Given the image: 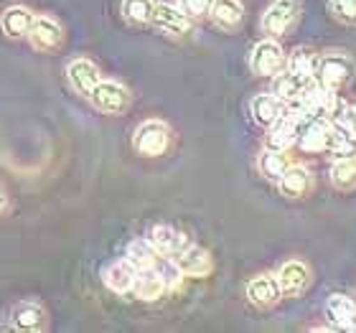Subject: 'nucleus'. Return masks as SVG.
I'll list each match as a JSON object with an SVG mask.
<instances>
[{
	"label": "nucleus",
	"instance_id": "1",
	"mask_svg": "<svg viewBox=\"0 0 356 333\" xmlns=\"http://www.w3.org/2000/svg\"><path fill=\"white\" fill-rule=\"evenodd\" d=\"M356 74V61L349 51L341 49H331L318 56V67H316V79L331 92H341Z\"/></svg>",
	"mask_w": 356,
	"mask_h": 333
},
{
	"label": "nucleus",
	"instance_id": "2",
	"mask_svg": "<svg viewBox=\"0 0 356 333\" xmlns=\"http://www.w3.org/2000/svg\"><path fill=\"white\" fill-rule=\"evenodd\" d=\"M173 140L171 125L163 120H145L135 127L133 133V148L143 158H161L168 153Z\"/></svg>",
	"mask_w": 356,
	"mask_h": 333
},
{
	"label": "nucleus",
	"instance_id": "3",
	"mask_svg": "<svg viewBox=\"0 0 356 333\" xmlns=\"http://www.w3.org/2000/svg\"><path fill=\"white\" fill-rule=\"evenodd\" d=\"M87 99L92 102L95 110L104 112V115H125L133 104L130 89L125 84L115 82V79H99L97 87L89 92Z\"/></svg>",
	"mask_w": 356,
	"mask_h": 333
},
{
	"label": "nucleus",
	"instance_id": "4",
	"mask_svg": "<svg viewBox=\"0 0 356 333\" xmlns=\"http://www.w3.org/2000/svg\"><path fill=\"white\" fill-rule=\"evenodd\" d=\"M250 69L257 76H277L288 69V54L277 44V38H262L250 54Z\"/></svg>",
	"mask_w": 356,
	"mask_h": 333
},
{
	"label": "nucleus",
	"instance_id": "5",
	"mask_svg": "<svg viewBox=\"0 0 356 333\" xmlns=\"http://www.w3.org/2000/svg\"><path fill=\"white\" fill-rule=\"evenodd\" d=\"M300 15V3L298 0H273L267 10L262 13V33L267 38H282Z\"/></svg>",
	"mask_w": 356,
	"mask_h": 333
},
{
	"label": "nucleus",
	"instance_id": "6",
	"mask_svg": "<svg viewBox=\"0 0 356 333\" xmlns=\"http://www.w3.org/2000/svg\"><path fill=\"white\" fill-rule=\"evenodd\" d=\"M275 277L280 282L282 298H300L305 290H308V285H311L313 273L303 259H288V262L280 265V270L275 273Z\"/></svg>",
	"mask_w": 356,
	"mask_h": 333
},
{
	"label": "nucleus",
	"instance_id": "7",
	"mask_svg": "<svg viewBox=\"0 0 356 333\" xmlns=\"http://www.w3.org/2000/svg\"><path fill=\"white\" fill-rule=\"evenodd\" d=\"M277 188H280V193L285 199H293V201L308 199L316 191V176H313V170L308 165L290 163L288 170L277 181Z\"/></svg>",
	"mask_w": 356,
	"mask_h": 333
},
{
	"label": "nucleus",
	"instance_id": "8",
	"mask_svg": "<svg viewBox=\"0 0 356 333\" xmlns=\"http://www.w3.org/2000/svg\"><path fill=\"white\" fill-rule=\"evenodd\" d=\"M336 125L326 117H316L303 122L300 135H298V148L305 153H326L331 150V140H334Z\"/></svg>",
	"mask_w": 356,
	"mask_h": 333
},
{
	"label": "nucleus",
	"instance_id": "9",
	"mask_svg": "<svg viewBox=\"0 0 356 333\" xmlns=\"http://www.w3.org/2000/svg\"><path fill=\"white\" fill-rule=\"evenodd\" d=\"M150 23L171 38H184L186 33H191V18L173 3H156Z\"/></svg>",
	"mask_w": 356,
	"mask_h": 333
},
{
	"label": "nucleus",
	"instance_id": "10",
	"mask_svg": "<svg viewBox=\"0 0 356 333\" xmlns=\"http://www.w3.org/2000/svg\"><path fill=\"white\" fill-rule=\"evenodd\" d=\"M29 41L38 51H56L64 44V29L51 15H36L29 31Z\"/></svg>",
	"mask_w": 356,
	"mask_h": 333
},
{
	"label": "nucleus",
	"instance_id": "11",
	"mask_svg": "<svg viewBox=\"0 0 356 333\" xmlns=\"http://www.w3.org/2000/svg\"><path fill=\"white\" fill-rule=\"evenodd\" d=\"M300 127H303V120L298 117L296 112L288 107L285 115H280L273 125L267 127V145H270V148H277V150H290L293 145H298Z\"/></svg>",
	"mask_w": 356,
	"mask_h": 333
},
{
	"label": "nucleus",
	"instance_id": "12",
	"mask_svg": "<svg viewBox=\"0 0 356 333\" xmlns=\"http://www.w3.org/2000/svg\"><path fill=\"white\" fill-rule=\"evenodd\" d=\"M247 300L254 305V308H262V311H267V308H275V305L282 300V293H280V282H277V277L270 273H262V275H254L252 280L247 282Z\"/></svg>",
	"mask_w": 356,
	"mask_h": 333
},
{
	"label": "nucleus",
	"instance_id": "13",
	"mask_svg": "<svg viewBox=\"0 0 356 333\" xmlns=\"http://www.w3.org/2000/svg\"><path fill=\"white\" fill-rule=\"evenodd\" d=\"M171 259L176 262V267L186 275V277H207V275L214 270V259H211V254H209L204 247L191 245V242H188L181 252H176Z\"/></svg>",
	"mask_w": 356,
	"mask_h": 333
},
{
	"label": "nucleus",
	"instance_id": "14",
	"mask_svg": "<svg viewBox=\"0 0 356 333\" xmlns=\"http://www.w3.org/2000/svg\"><path fill=\"white\" fill-rule=\"evenodd\" d=\"M67 79L76 95L89 97V92L97 87V82L102 79V74H99V69H97L95 61L79 56V59H72L67 64Z\"/></svg>",
	"mask_w": 356,
	"mask_h": 333
},
{
	"label": "nucleus",
	"instance_id": "15",
	"mask_svg": "<svg viewBox=\"0 0 356 333\" xmlns=\"http://www.w3.org/2000/svg\"><path fill=\"white\" fill-rule=\"evenodd\" d=\"M8 323L13 331H41L46 326V311L44 305L33 303V300H23V303L13 305L8 313Z\"/></svg>",
	"mask_w": 356,
	"mask_h": 333
},
{
	"label": "nucleus",
	"instance_id": "16",
	"mask_svg": "<svg viewBox=\"0 0 356 333\" xmlns=\"http://www.w3.org/2000/svg\"><path fill=\"white\" fill-rule=\"evenodd\" d=\"M135 277H138V267L130 262V259H115L102 270V280L104 285L118 293V295H125V293H133Z\"/></svg>",
	"mask_w": 356,
	"mask_h": 333
},
{
	"label": "nucleus",
	"instance_id": "17",
	"mask_svg": "<svg viewBox=\"0 0 356 333\" xmlns=\"http://www.w3.org/2000/svg\"><path fill=\"white\" fill-rule=\"evenodd\" d=\"M326 318L341 331H356V300L343 293H334L326 300Z\"/></svg>",
	"mask_w": 356,
	"mask_h": 333
},
{
	"label": "nucleus",
	"instance_id": "18",
	"mask_svg": "<svg viewBox=\"0 0 356 333\" xmlns=\"http://www.w3.org/2000/svg\"><path fill=\"white\" fill-rule=\"evenodd\" d=\"M250 112H252V117H254L257 125L270 127L275 120L280 117V115L288 112V102L280 99L275 92H260V95L252 97V102H250Z\"/></svg>",
	"mask_w": 356,
	"mask_h": 333
},
{
	"label": "nucleus",
	"instance_id": "19",
	"mask_svg": "<svg viewBox=\"0 0 356 333\" xmlns=\"http://www.w3.org/2000/svg\"><path fill=\"white\" fill-rule=\"evenodd\" d=\"M33 10L26 6H10L0 13V29L8 38H29V31L33 26Z\"/></svg>",
	"mask_w": 356,
	"mask_h": 333
},
{
	"label": "nucleus",
	"instance_id": "20",
	"mask_svg": "<svg viewBox=\"0 0 356 333\" xmlns=\"http://www.w3.org/2000/svg\"><path fill=\"white\" fill-rule=\"evenodd\" d=\"M316 82V76H300V74H293V72H282V74L273 76V92L280 99H285L288 104H296L300 97L308 92V87Z\"/></svg>",
	"mask_w": 356,
	"mask_h": 333
},
{
	"label": "nucleus",
	"instance_id": "21",
	"mask_svg": "<svg viewBox=\"0 0 356 333\" xmlns=\"http://www.w3.org/2000/svg\"><path fill=\"white\" fill-rule=\"evenodd\" d=\"M209 18L222 31H237L245 21V6L242 0H214Z\"/></svg>",
	"mask_w": 356,
	"mask_h": 333
},
{
	"label": "nucleus",
	"instance_id": "22",
	"mask_svg": "<svg viewBox=\"0 0 356 333\" xmlns=\"http://www.w3.org/2000/svg\"><path fill=\"white\" fill-rule=\"evenodd\" d=\"M148 239L153 242V247H156L161 254H165V257H173L176 252H181L188 245V237H186L181 229L171 227V224H156V227L150 229Z\"/></svg>",
	"mask_w": 356,
	"mask_h": 333
},
{
	"label": "nucleus",
	"instance_id": "23",
	"mask_svg": "<svg viewBox=\"0 0 356 333\" xmlns=\"http://www.w3.org/2000/svg\"><path fill=\"white\" fill-rule=\"evenodd\" d=\"M165 282L163 275L158 273V267H145V270H138V277H135L133 293L145 303H153L158 298H163L165 293Z\"/></svg>",
	"mask_w": 356,
	"mask_h": 333
},
{
	"label": "nucleus",
	"instance_id": "24",
	"mask_svg": "<svg viewBox=\"0 0 356 333\" xmlns=\"http://www.w3.org/2000/svg\"><path fill=\"white\" fill-rule=\"evenodd\" d=\"M328 181L336 191H356V153L334 158V163L328 168Z\"/></svg>",
	"mask_w": 356,
	"mask_h": 333
},
{
	"label": "nucleus",
	"instance_id": "25",
	"mask_svg": "<svg viewBox=\"0 0 356 333\" xmlns=\"http://www.w3.org/2000/svg\"><path fill=\"white\" fill-rule=\"evenodd\" d=\"M293 163L288 158V150H277V148H270L267 145L265 150H260V156H257V170H260L262 176L267 181H280V176L288 170V165Z\"/></svg>",
	"mask_w": 356,
	"mask_h": 333
},
{
	"label": "nucleus",
	"instance_id": "26",
	"mask_svg": "<svg viewBox=\"0 0 356 333\" xmlns=\"http://www.w3.org/2000/svg\"><path fill=\"white\" fill-rule=\"evenodd\" d=\"M127 259H130L138 270H145V267L158 265L161 252L153 247L150 239H135V242H130V247H127Z\"/></svg>",
	"mask_w": 356,
	"mask_h": 333
},
{
	"label": "nucleus",
	"instance_id": "27",
	"mask_svg": "<svg viewBox=\"0 0 356 333\" xmlns=\"http://www.w3.org/2000/svg\"><path fill=\"white\" fill-rule=\"evenodd\" d=\"M153 10H156V0H122V18L135 26L150 23Z\"/></svg>",
	"mask_w": 356,
	"mask_h": 333
},
{
	"label": "nucleus",
	"instance_id": "28",
	"mask_svg": "<svg viewBox=\"0 0 356 333\" xmlns=\"http://www.w3.org/2000/svg\"><path fill=\"white\" fill-rule=\"evenodd\" d=\"M316 67H318V56H316V51L296 49L293 56H288V72H293V74L316 76Z\"/></svg>",
	"mask_w": 356,
	"mask_h": 333
},
{
	"label": "nucleus",
	"instance_id": "29",
	"mask_svg": "<svg viewBox=\"0 0 356 333\" xmlns=\"http://www.w3.org/2000/svg\"><path fill=\"white\" fill-rule=\"evenodd\" d=\"M331 122H336V125L341 127L343 133L349 135L351 140L356 143V104L343 102V104H341V110L336 112V117L331 120Z\"/></svg>",
	"mask_w": 356,
	"mask_h": 333
},
{
	"label": "nucleus",
	"instance_id": "30",
	"mask_svg": "<svg viewBox=\"0 0 356 333\" xmlns=\"http://www.w3.org/2000/svg\"><path fill=\"white\" fill-rule=\"evenodd\" d=\"M328 10L336 21L356 23V0H328Z\"/></svg>",
	"mask_w": 356,
	"mask_h": 333
},
{
	"label": "nucleus",
	"instance_id": "31",
	"mask_svg": "<svg viewBox=\"0 0 356 333\" xmlns=\"http://www.w3.org/2000/svg\"><path fill=\"white\" fill-rule=\"evenodd\" d=\"M211 3H214V0H178V8H181L191 21H199V18H207L209 15Z\"/></svg>",
	"mask_w": 356,
	"mask_h": 333
},
{
	"label": "nucleus",
	"instance_id": "32",
	"mask_svg": "<svg viewBox=\"0 0 356 333\" xmlns=\"http://www.w3.org/2000/svg\"><path fill=\"white\" fill-rule=\"evenodd\" d=\"M6 209H8V196L3 191H0V214H3Z\"/></svg>",
	"mask_w": 356,
	"mask_h": 333
}]
</instances>
